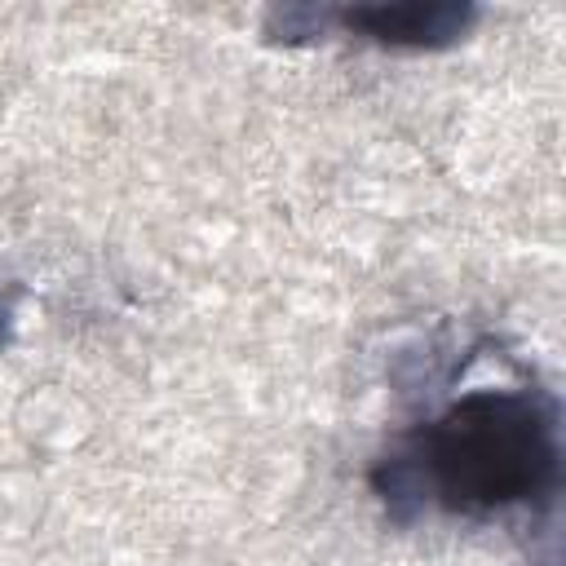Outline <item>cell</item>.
Instances as JSON below:
<instances>
[{
  "mask_svg": "<svg viewBox=\"0 0 566 566\" xmlns=\"http://www.w3.org/2000/svg\"><path fill=\"white\" fill-rule=\"evenodd\" d=\"M557 402L539 389H473L402 438L371 469L385 509L407 522L424 504L491 513L557 491Z\"/></svg>",
  "mask_w": 566,
  "mask_h": 566,
  "instance_id": "1",
  "label": "cell"
},
{
  "mask_svg": "<svg viewBox=\"0 0 566 566\" xmlns=\"http://www.w3.org/2000/svg\"><path fill=\"white\" fill-rule=\"evenodd\" d=\"M18 296H22V287H18V283H0V349H4V345H9V336H13Z\"/></svg>",
  "mask_w": 566,
  "mask_h": 566,
  "instance_id": "4",
  "label": "cell"
},
{
  "mask_svg": "<svg viewBox=\"0 0 566 566\" xmlns=\"http://www.w3.org/2000/svg\"><path fill=\"white\" fill-rule=\"evenodd\" d=\"M327 22H332V9H274L265 18V35H274L283 44H296V40L318 35Z\"/></svg>",
  "mask_w": 566,
  "mask_h": 566,
  "instance_id": "3",
  "label": "cell"
},
{
  "mask_svg": "<svg viewBox=\"0 0 566 566\" xmlns=\"http://www.w3.org/2000/svg\"><path fill=\"white\" fill-rule=\"evenodd\" d=\"M332 22L394 49H447L478 22L473 4H358L332 9Z\"/></svg>",
  "mask_w": 566,
  "mask_h": 566,
  "instance_id": "2",
  "label": "cell"
}]
</instances>
